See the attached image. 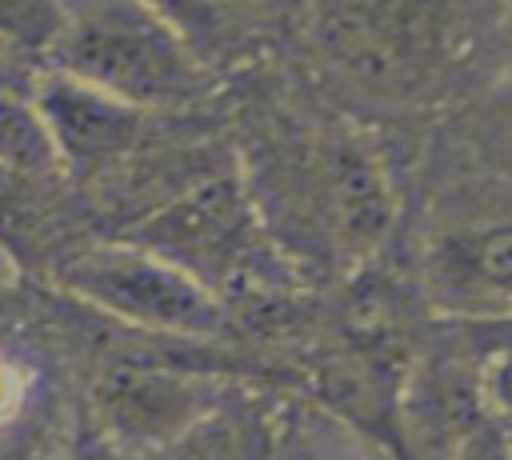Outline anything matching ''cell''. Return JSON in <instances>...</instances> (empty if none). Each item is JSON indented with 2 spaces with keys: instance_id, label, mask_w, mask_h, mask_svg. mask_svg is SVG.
<instances>
[{
  "instance_id": "1",
  "label": "cell",
  "mask_w": 512,
  "mask_h": 460,
  "mask_svg": "<svg viewBox=\"0 0 512 460\" xmlns=\"http://www.w3.org/2000/svg\"><path fill=\"white\" fill-rule=\"evenodd\" d=\"M48 64L140 112L188 104L208 80V64L140 0H64Z\"/></svg>"
},
{
  "instance_id": "2",
  "label": "cell",
  "mask_w": 512,
  "mask_h": 460,
  "mask_svg": "<svg viewBox=\"0 0 512 460\" xmlns=\"http://www.w3.org/2000/svg\"><path fill=\"white\" fill-rule=\"evenodd\" d=\"M316 56L372 100H408L448 64L456 44L452 0H308Z\"/></svg>"
},
{
  "instance_id": "3",
  "label": "cell",
  "mask_w": 512,
  "mask_h": 460,
  "mask_svg": "<svg viewBox=\"0 0 512 460\" xmlns=\"http://www.w3.org/2000/svg\"><path fill=\"white\" fill-rule=\"evenodd\" d=\"M284 180L288 248L308 260L356 264L372 256L396 220V196L376 148L356 132H328Z\"/></svg>"
},
{
  "instance_id": "4",
  "label": "cell",
  "mask_w": 512,
  "mask_h": 460,
  "mask_svg": "<svg viewBox=\"0 0 512 460\" xmlns=\"http://www.w3.org/2000/svg\"><path fill=\"white\" fill-rule=\"evenodd\" d=\"M56 284L76 304L164 340H216L228 328V308L204 280L136 240L68 252Z\"/></svg>"
},
{
  "instance_id": "5",
  "label": "cell",
  "mask_w": 512,
  "mask_h": 460,
  "mask_svg": "<svg viewBox=\"0 0 512 460\" xmlns=\"http://www.w3.org/2000/svg\"><path fill=\"white\" fill-rule=\"evenodd\" d=\"M256 224L260 212L244 200V188L228 176H204L152 212L136 228V244L176 260L224 300V288L248 276Z\"/></svg>"
},
{
  "instance_id": "6",
  "label": "cell",
  "mask_w": 512,
  "mask_h": 460,
  "mask_svg": "<svg viewBox=\"0 0 512 460\" xmlns=\"http://www.w3.org/2000/svg\"><path fill=\"white\" fill-rule=\"evenodd\" d=\"M216 408V384L196 368L108 364L92 380L100 432L132 452H160L192 436Z\"/></svg>"
},
{
  "instance_id": "7",
  "label": "cell",
  "mask_w": 512,
  "mask_h": 460,
  "mask_svg": "<svg viewBox=\"0 0 512 460\" xmlns=\"http://www.w3.org/2000/svg\"><path fill=\"white\" fill-rule=\"evenodd\" d=\"M32 104L52 136V148L60 156V168L68 172H100L128 156L144 136L140 108L116 100L104 88H92L76 76L52 72L32 84Z\"/></svg>"
},
{
  "instance_id": "8",
  "label": "cell",
  "mask_w": 512,
  "mask_h": 460,
  "mask_svg": "<svg viewBox=\"0 0 512 460\" xmlns=\"http://www.w3.org/2000/svg\"><path fill=\"white\" fill-rule=\"evenodd\" d=\"M428 292L452 312L512 316V216L448 228L428 248Z\"/></svg>"
},
{
  "instance_id": "9",
  "label": "cell",
  "mask_w": 512,
  "mask_h": 460,
  "mask_svg": "<svg viewBox=\"0 0 512 460\" xmlns=\"http://www.w3.org/2000/svg\"><path fill=\"white\" fill-rule=\"evenodd\" d=\"M260 460H392L376 440L324 404H288L268 436Z\"/></svg>"
},
{
  "instance_id": "10",
  "label": "cell",
  "mask_w": 512,
  "mask_h": 460,
  "mask_svg": "<svg viewBox=\"0 0 512 460\" xmlns=\"http://www.w3.org/2000/svg\"><path fill=\"white\" fill-rule=\"evenodd\" d=\"M52 172H60V156L32 104V92H0V176L44 180Z\"/></svg>"
},
{
  "instance_id": "11",
  "label": "cell",
  "mask_w": 512,
  "mask_h": 460,
  "mask_svg": "<svg viewBox=\"0 0 512 460\" xmlns=\"http://www.w3.org/2000/svg\"><path fill=\"white\" fill-rule=\"evenodd\" d=\"M156 20H164L204 64L228 44V0H140Z\"/></svg>"
},
{
  "instance_id": "12",
  "label": "cell",
  "mask_w": 512,
  "mask_h": 460,
  "mask_svg": "<svg viewBox=\"0 0 512 460\" xmlns=\"http://www.w3.org/2000/svg\"><path fill=\"white\" fill-rule=\"evenodd\" d=\"M64 24V0H0V48L32 56L56 44Z\"/></svg>"
},
{
  "instance_id": "13",
  "label": "cell",
  "mask_w": 512,
  "mask_h": 460,
  "mask_svg": "<svg viewBox=\"0 0 512 460\" xmlns=\"http://www.w3.org/2000/svg\"><path fill=\"white\" fill-rule=\"evenodd\" d=\"M480 388H484L488 412L512 432V340L488 352V360L480 364Z\"/></svg>"
},
{
  "instance_id": "14",
  "label": "cell",
  "mask_w": 512,
  "mask_h": 460,
  "mask_svg": "<svg viewBox=\"0 0 512 460\" xmlns=\"http://www.w3.org/2000/svg\"><path fill=\"white\" fill-rule=\"evenodd\" d=\"M32 384H36L32 368H28L16 352L0 348V424L16 420V416L28 408V400H32Z\"/></svg>"
},
{
  "instance_id": "15",
  "label": "cell",
  "mask_w": 512,
  "mask_h": 460,
  "mask_svg": "<svg viewBox=\"0 0 512 460\" xmlns=\"http://www.w3.org/2000/svg\"><path fill=\"white\" fill-rule=\"evenodd\" d=\"M452 460H512V432H508L496 416H488V420L456 448Z\"/></svg>"
},
{
  "instance_id": "16",
  "label": "cell",
  "mask_w": 512,
  "mask_h": 460,
  "mask_svg": "<svg viewBox=\"0 0 512 460\" xmlns=\"http://www.w3.org/2000/svg\"><path fill=\"white\" fill-rule=\"evenodd\" d=\"M16 76H20V56L0 48V92H16Z\"/></svg>"
},
{
  "instance_id": "17",
  "label": "cell",
  "mask_w": 512,
  "mask_h": 460,
  "mask_svg": "<svg viewBox=\"0 0 512 460\" xmlns=\"http://www.w3.org/2000/svg\"><path fill=\"white\" fill-rule=\"evenodd\" d=\"M12 276H0V348H4V332H8V324H12Z\"/></svg>"
},
{
  "instance_id": "18",
  "label": "cell",
  "mask_w": 512,
  "mask_h": 460,
  "mask_svg": "<svg viewBox=\"0 0 512 460\" xmlns=\"http://www.w3.org/2000/svg\"><path fill=\"white\" fill-rule=\"evenodd\" d=\"M0 276H16V256L0 244Z\"/></svg>"
},
{
  "instance_id": "19",
  "label": "cell",
  "mask_w": 512,
  "mask_h": 460,
  "mask_svg": "<svg viewBox=\"0 0 512 460\" xmlns=\"http://www.w3.org/2000/svg\"><path fill=\"white\" fill-rule=\"evenodd\" d=\"M508 48H512V16H508Z\"/></svg>"
}]
</instances>
